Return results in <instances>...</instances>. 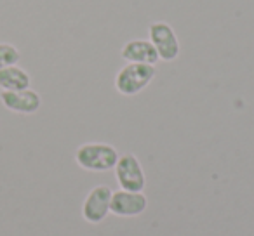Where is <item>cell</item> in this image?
Listing matches in <instances>:
<instances>
[{
  "label": "cell",
  "mask_w": 254,
  "mask_h": 236,
  "mask_svg": "<svg viewBox=\"0 0 254 236\" xmlns=\"http://www.w3.org/2000/svg\"><path fill=\"white\" fill-rule=\"evenodd\" d=\"M157 70L153 64H139V63H127L119 70L115 77V89L119 94L127 95H138L143 92L152 80L155 78Z\"/></svg>",
  "instance_id": "obj_2"
},
{
  "label": "cell",
  "mask_w": 254,
  "mask_h": 236,
  "mask_svg": "<svg viewBox=\"0 0 254 236\" xmlns=\"http://www.w3.org/2000/svg\"><path fill=\"white\" fill-rule=\"evenodd\" d=\"M148 207L146 194L138 191H113L110 201V212L117 217H138Z\"/></svg>",
  "instance_id": "obj_6"
},
{
  "label": "cell",
  "mask_w": 254,
  "mask_h": 236,
  "mask_svg": "<svg viewBox=\"0 0 254 236\" xmlns=\"http://www.w3.org/2000/svg\"><path fill=\"white\" fill-rule=\"evenodd\" d=\"M30 84H32L30 75L16 64L0 70V87L4 91H25V89H30Z\"/></svg>",
  "instance_id": "obj_9"
},
{
  "label": "cell",
  "mask_w": 254,
  "mask_h": 236,
  "mask_svg": "<svg viewBox=\"0 0 254 236\" xmlns=\"http://www.w3.org/2000/svg\"><path fill=\"white\" fill-rule=\"evenodd\" d=\"M19 57H21V54H19V50L14 46H11V44H0V70L14 66L19 61Z\"/></svg>",
  "instance_id": "obj_10"
},
{
  "label": "cell",
  "mask_w": 254,
  "mask_h": 236,
  "mask_svg": "<svg viewBox=\"0 0 254 236\" xmlns=\"http://www.w3.org/2000/svg\"><path fill=\"white\" fill-rule=\"evenodd\" d=\"M119 151L115 146L106 142H85L75 151V162L89 172H108L115 169Z\"/></svg>",
  "instance_id": "obj_1"
},
{
  "label": "cell",
  "mask_w": 254,
  "mask_h": 236,
  "mask_svg": "<svg viewBox=\"0 0 254 236\" xmlns=\"http://www.w3.org/2000/svg\"><path fill=\"white\" fill-rule=\"evenodd\" d=\"M2 102L7 109L14 113H21V115H32L40 109L42 99L32 89H25V91H4L0 95Z\"/></svg>",
  "instance_id": "obj_7"
},
{
  "label": "cell",
  "mask_w": 254,
  "mask_h": 236,
  "mask_svg": "<svg viewBox=\"0 0 254 236\" xmlns=\"http://www.w3.org/2000/svg\"><path fill=\"white\" fill-rule=\"evenodd\" d=\"M112 188L99 184L92 188L82 203V215L89 224H99L110 214V201H112Z\"/></svg>",
  "instance_id": "obj_5"
},
{
  "label": "cell",
  "mask_w": 254,
  "mask_h": 236,
  "mask_svg": "<svg viewBox=\"0 0 254 236\" xmlns=\"http://www.w3.org/2000/svg\"><path fill=\"white\" fill-rule=\"evenodd\" d=\"M150 42L153 44V47L157 49L160 61L171 63L180 56V40H178L176 32L173 30V26L167 25L164 21H155L150 25L148 28Z\"/></svg>",
  "instance_id": "obj_4"
},
{
  "label": "cell",
  "mask_w": 254,
  "mask_h": 236,
  "mask_svg": "<svg viewBox=\"0 0 254 236\" xmlns=\"http://www.w3.org/2000/svg\"><path fill=\"white\" fill-rule=\"evenodd\" d=\"M115 179L120 189L124 191H138V193L145 191L146 176L138 156L132 153L120 155L115 165Z\"/></svg>",
  "instance_id": "obj_3"
},
{
  "label": "cell",
  "mask_w": 254,
  "mask_h": 236,
  "mask_svg": "<svg viewBox=\"0 0 254 236\" xmlns=\"http://www.w3.org/2000/svg\"><path fill=\"white\" fill-rule=\"evenodd\" d=\"M120 56L127 63H139V64H153L159 63V54L153 44L145 39H134L124 44Z\"/></svg>",
  "instance_id": "obj_8"
}]
</instances>
